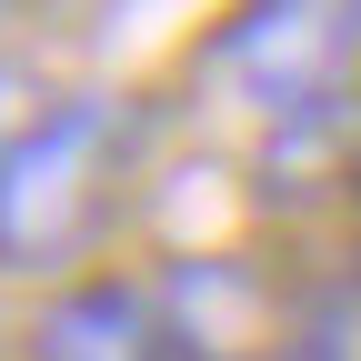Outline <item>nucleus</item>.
<instances>
[{"label": "nucleus", "instance_id": "f257e3e1", "mask_svg": "<svg viewBox=\"0 0 361 361\" xmlns=\"http://www.w3.org/2000/svg\"><path fill=\"white\" fill-rule=\"evenodd\" d=\"M121 191H130V111L111 90H71L40 121H20L0 141V271L71 281L101 251Z\"/></svg>", "mask_w": 361, "mask_h": 361}, {"label": "nucleus", "instance_id": "f03ea898", "mask_svg": "<svg viewBox=\"0 0 361 361\" xmlns=\"http://www.w3.org/2000/svg\"><path fill=\"white\" fill-rule=\"evenodd\" d=\"M211 71L271 141H301L361 80V11L351 0H231Z\"/></svg>", "mask_w": 361, "mask_h": 361}, {"label": "nucleus", "instance_id": "7ed1b4c3", "mask_svg": "<svg viewBox=\"0 0 361 361\" xmlns=\"http://www.w3.org/2000/svg\"><path fill=\"white\" fill-rule=\"evenodd\" d=\"M30 361H171L161 281H121V271H71L30 322Z\"/></svg>", "mask_w": 361, "mask_h": 361}, {"label": "nucleus", "instance_id": "20e7f679", "mask_svg": "<svg viewBox=\"0 0 361 361\" xmlns=\"http://www.w3.org/2000/svg\"><path fill=\"white\" fill-rule=\"evenodd\" d=\"M351 11H361V0H351Z\"/></svg>", "mask_w": 361, "mask_h": 361}]
</instances>
